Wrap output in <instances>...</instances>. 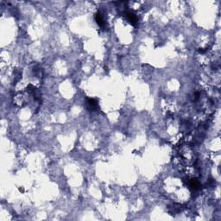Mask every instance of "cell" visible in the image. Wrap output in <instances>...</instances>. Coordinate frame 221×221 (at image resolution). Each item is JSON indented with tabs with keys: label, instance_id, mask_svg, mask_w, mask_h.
<instances>
[{
	"label": "cell",
	"instance_id": "cell-1",
	"mask_svg": "<svg viewBox=\"0 0 221 221\" xmlns=\"http://www.w3.org/2000/svg\"><path fill=\"white\" fill-rule=\"evenodd\" d=\"M124 14H125V17L128 20V22H130L131 24H136L137 23L138 19H137L136 16L135 15L133 12H131V11H126Z\"/></svg>",
	"mask_w": 221,
	"mask_h": 221
},
{
	"label": "cell",
	"instance_id": "cell-2",
	"mask_svg": "<svg viewBox=\"0 0 221 221\" xmlns=\"http://www.w3.org/2000/svg\"><path fill=\"white\" fill-rule=\"evenodd\" d=\"M95 21L96 23L101 27V28H104V25H105V21H104V18L103 15L100 13V12H97L95 14Z\"/></svg>",
	"mask_w": 221,
	"mask_h": 221
},
{
	"label": "cell",
	"instance_id": "cell-3",
	"mask_svg": "<svg viewBox=\"0 0 221 221\" xmlns=\"http://www.w3.org/2000/svg\"><path fill=\"white\" fill-rule=\"evenodd\" d=\"M87 104L89 105V107L93 111H95V110H97V108H99L98 100H96L94 99H87Z\"/></svg>",
	"mask_w": 221,
	"mask_h": 221
},
{
	"label": "cell",
	"instance_id": "cell-4",
	"mask_svg": "<svg viewBox=\"0 0 221 221\" xmlns=\"http://www.w3.org/2000/svg\"><path fill=\"white\" fill-rule=\"evenodd\" d=\"M189 186H190V188H193V189H197L199 187H200V184H199V182L196 180H190V182H189Z\"/></svg>",
	"mask_w": 221,
	"mask_h": 221
}]
</instances>
